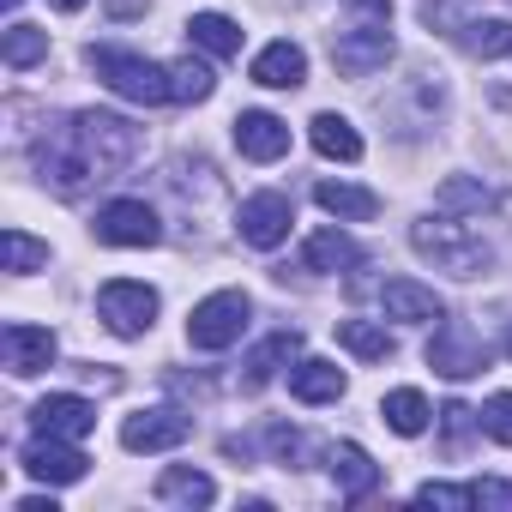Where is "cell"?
<instances>
[{
    "instance_id": "6da1fadb",
    "label": "cell",
    "mask_w": 512,
    "mask_h": 512,
    "mask_svg": "<svg viewBox=\"0 0 512 512\" xmlns=\"http://www.w3.org/2000/svg\"><path fill=\"white\" fill-rule=\"evenodd\" d=\"M133 151H139V127H127L121 115L85 109L37 145V169L61 193H79L85 181H109L121 163H133Z\"/></svg>"
},
{
    "instance_id": "7a4b0ae2",
    "label": "cell",
    "mask_w": 512,
    "mask_h": 512,
    "mask_svg": "<svg viewBox=\"0 0 512 512\" xmlns=\"http://www.w3.org/2000/svg\"><path fill=\"white\" fill-rule=\"evenodd\" d=\"M410 241H416V253L422 260H434L440 272H452V278H476V272H488V241L482 235H470L464 223H452V217H428V223H416L410 229Z\"/></svg>"
},
{
    "instance_id": "3957f363",
    "label": "cell",
    "mask_w": 512,
    "mask_h": 512,
    "mask_svg": "<svg viewBox=\"0 0 512 512\" xmlns=\"http://www.w3.org/2000/svg\"><path fill=\"white\" fill-rule=\"evenodd\" d=\"M91 73H97L115 97H127V103H145V109L175 103L169 73H163L157 61H145V55H127V49H91Z\"/></svg>"
},
{
    "instance_id": "277c9868",
    "label": "cell",
    "mask_w": 512,
    "mask_h": 512,
    "mask_svg": "<svg viewBox=\"0 0 512 512\" xmlns=\"http://www.w3.org/2000/svg\"><path fill=\"white\" fill-rule=\"evenodd\" d=\"M247 320H253L247 290H217V296H205V302L187 314V344H193V350H229V344L247 332Z\"/></svg>"
},
{
    "instance_id": "5b68a950",
    "label": "cell",
    "mask_w": 512,
    "mask_h": 512,
    "mask_svg": "<svg viewBox=\"0 0 512 512\" xmlns=\"http://www.w3.org/2000/svg\"><path fill=\"white\" fill-rule=\"evenodd\" d=\"M97 314L115 338H145L151 320H157V290L151 284H133V278H115L97 290Z\"/></svg>"
},
{
    "instance_id": "8992f818",
    "label": "cell",
    "mask_w": 512,
    "mask_h": 512,
    "mask_svg": "<svg viewBox=\"0 0 512 512\" xmlns=\"http://www.w3.org/2000/svg\"><path fill=\"white\" fill-rule=\"evenodd\" d=\"M97 241H109V247H157L163 223H157V211L145 199H109L97 211Z\"/></svg>"
},
{
    "instance_id": "52a82bcc",
    "label": "cell",
    "mask_w": 512,
    "mask_h": 512,
    "mask_svg": "<svg viewBox=\"0 0 512 512\" xmlns=\"http://www.w3.org/2000/svg\"><path fill=\"white\" fill-rule=\"evenodd\" d=\"M428 368H434V374H446V380H470V374H482V368H488V350H482V338H476L470 326L446 320V326L428 338Z\"/></svg>"
},
{
    "instance_id": "ba28073f",
    "label": "cell",
    "mask_w": 512,
    "mask_h": 512,
    "mask_svg": "<svg viewBox=\"0 0 512 512\" xmlns=\"http://www.w3.org/2000/svg\"><path fill=\"white\" fill-rule=\"evenodd\" d=\"M290 223H296V205H290L284 193H253V199H241V211H235V229H241L247 247H278V241L290 235Z\"/></svg>"
},
{
    "instance_id": "9c48e42d",
    "label": "cell",
    "mask_w": 512,
    "mask_h": 512,
    "mask_svg": "<svg viewBox=\"0 0 512 512\" xmlns=\"http://www.w3.org/2000/svg\"><path fill=\"white\" fill-rule=\"evenodd\" d=\"M187 434H193V416H181V410H139V416L121 422V446L127 452H169Z\"/></svg>"
},
{
    "instance_id": "30bf717a",
    "label": "cell",
    "mask_w": 512,
    "mask_h": 512,
    "mask_svg": "<svg viewBox=\"0 0 512 512\" xmlns=\"http://www.w3.org/2000/svg\"><path fill=\"white\" fill-rule=\"evenodd\" d=\"M19 458H25V470H31L37 482H49V488H67V482H79V476H85V464H91V458H85L73 440H55V434H37V440H31Z\"/></svg>"
},
{
    "instance_id": "8fae6325",
    "label": "cell",
    "mask_w": 512,
    "mask_h": 512,
    "mask_svg": "<svg viewBox=\"0 0 512 512\" xmlns=\"http://www.w3.org/2000/svg\"><path fill=\"white\" fill-rule=\"evenodd\" d=\"M31 428L37 434H55V440H85L97 428V410L79 398V392H49L37 410H31Z\"/></svg>"
},
{
    "instance_id": "7c38bea8",
    "label": "cell",
    "mask_w": 512,
    "mask_h": 512,
    "mask_svg": "<svg viewBox=\"0 0 512 512\" xmlns=\"http://www.w3.org/2000/svg\"><path fill=\"white\" fill-rule=\"evenodd\" d=\"M0 356H7V368H13L19 380H31V374H43V368L55 362V332L13 320L7 332H0Z\"/></svg>"
},
{
    "instance_id": "4fadbf2b",
    "label": "cell",
    "mask_w": 512,
    "mask_h": 512,
    "mask_svg": "<svg viewBox=\"0 0 512 512\" xmlns=\"http://www.w3.org/2000/svg\"><path fill=\"white\" fill-rule=\"evenodd\" d=\"M235 145H241V157H253V163H278V157L290 151V121H278V115H266V109H241V115H235Z\"/></svg>"
},
{
    "instance_id": "5bb4252c",
    "label": "cell",
    "mask_w": 512,
    "mask_h": 512,
    "mask_svg": "<svg viewBox=\"0 0 512 512\" xmlns=\"http://www.w3.org/2000/svg\"><path fill=\"white\" fill-rule=\"evenodd\" d=\"M332 61H338L350 79H368L374 67L392 61V37H386V25H356V31H344V37L332 43Z\"/></svg>"
},
{
    "instance_id": "9a60e30c",
    "label": "cell",
    "mask_w": 512,
    "mask_h": 512,
    "mask_svg": "<svg viewBox=\"0 0 512 512\" xmlns=\"http://www.w3.org/2000/svg\"><path fill=\"white\" fill-rule=\"evenodd\" d=\"M308 79V55H302V43H290V37H278V43H266L260 55H253V85H266V91H296Z\"/></svg>"
},
{
    "instance_id": "2e32d148",
    "label": "cell",
    "mask_w": 512,
    "mask_h": 512,
    "mask_svg": "<svg viewBox=\"0 0 512 512\" xmlns=\"http://www.w3.org/2000/svg\"><path fill=\"white\" fill-rule=\"evenodd\" d=\"M380 308H386V320H446V302L428 290V284H416V278H386L380 284Z\"/></svg>"
},
{
    "instance_id": "e0dca14e",
    "label": "cell",
    "mask_w": 512,
    "mask_h": 512,
    "mask_svg": "<svg viewBox=\"0 0 512 512\" xmlns=\"http://www.w3.org/2000/svg\"><path fill=\"white\" fill-rule=\"evenodd\" d=\"M332 482H338L344 500H368V494L380 488V464H374L356 440H338V446H332Z\"/></svg>"
},
{
    "instance_id": "ac0fdd59",
    "label": "cell",
    "mask_w": 512,
    "mask_h": 512,
    "mask_svg": "<svg viewBox=\"0 0 512 512\" xmlns=\"http://www.w3.org/2000/svg\"><path fill=\"white\" fill-rule=\"evenodd\" d=\"M290 398H302V404H338L344 398V368L338 362H320V356L296 362L290 368Z\"/></svg>"
},
{
    "instance_id": "d6986e66",
    "label": "cell",
    "mask_w": 512,
    "mask_h": 512,
    "mask_svg": "<svg viewBox=\"0 0 512 512\" xmlns=\"http://www.w3.org/2000/svg\"><path fill=\"white\" fill-rule=\"evenodd\" d=\"M314 199H320V211H332V217H344V223H368V217L380 211V193H368V187H356V181H320Z\"/></svg>"
},
{
    "instance_id": "ffe728a7",
    "label": "cell",
    "mask_w": 512,
    "mask_h": 512,
    "mask_svg": "<svg viewBox=\"0 0 512 512\" xmlns=\"http://www.w3.org/2000/svg\"><path fill=\"white\" fill-rule=\"evenodd\" d=\"M302 260H308V272H350V266H362V247L344 229H320V235H308Z\"/></svg>"
},
{
    "instance_id": "44dd1931",
    "label": "cell",
    "mask_w": 512,
    "mask_h": 512,
    "mask_svg": "<svg viewBox=\"0 0 512 512\" xmlns=\"http://www.w3.org/2000/svg\"><path fill=\"white\" fill-rule=\"evenodd\" d=\"M296 356H302V332H272L260 350L247 356V392H260V386H266L278 368H290Z\"/></svg>"
},
{
    "instance_id": "7402d4cb",
    "label": "cell",
    "mask_w": 512,
    "mask_h": 512,
    "mask_svg": "<svg viewBox=\"0 0 512 512\" xmlns=\"http://www.w3.org/2000/svg\"><path fill=\"white\" fill-rule=\"evenodd\" d=\"M157 500H163V506H211V500H217V482H211L205 470L175 464V470L157 476Z\"/></svg>"
},
{
    "instance_id": "603a6c76",
    "label": "cell",
    "mask_w": 512,
    "mask_h": 512,
    "mask_svg": "<svg viewBox=\"0 0 512 512\" xmlns=\"http://www.w3.org/2000/svg\"><path fill=\"white\" fill-rule=\"evenodd\" d=\"M308 139H314L320 157H338V163H356V157H362V133H356L344 115H314V121H308Z\"/></svg>"
},
{
    "instance_id": "cb8c5ba5",
    "label": "cell",
    "mask_w": 512,
    "mask_h": 512,
    "mask_svg": "<svg viewBox=\"0 0 512 512\" xmlns=\"http://www.w3.org/2000/svg\"><path fill=\"white\" fill-rule=\"evenodd\" d=\"M380 416H386V428H392V434H404V440H410V434H422V428H428V416H434V410H428V398H422L416 386H398V392H386Z\"/></svg>"
},
{
    "instance_id": "d4e9b609",
    "label": "cell",
    "mask_w": 512,
    "mask_h": 512,
    "mask_svg": "<svg viewBox=\"0 0 512 512\" xmlns=\"http://www.w3.org/2000/svg\"><path fill=\"white\" fill-rule=\"evenodd\" d=\"M187 37H193L205 55H241V25L223 19V13H193V19H187Z\"/></svg>"
},
{
    "instance_id": "484cf974",
    "label": "cell",
    "mask_w": 512,
    "mask_h": 512,
    "mask_svg": "<svg viewBox=\"0 0 512 512\" xmlns=\"http://www.w3.org/2000/svg\"><path fill=\"white\" fill-rule=\"evenodd\" d=\"M338 344H344L356 362H386V356H392V332L374 326V320H338Z\"/></svg>"
},
{
    "instance_id": "4316f807",
    "label": "cell",
    "mask_w": 512,
    "mask_h": 512,
    "mask_svg": "<svg viewBox=\"0 0 512 512\" xmlns=\"http://www.w3.org/2000/svg\"><path fill=\"white\" fill-rule=\"evenodd\" d=\"M0 55H7V67H37V61H49V31H37V25H7V37H0Z\"/></svg>"
},
{
    "instance_id": "83f0119b",
    "label": "cell",
    "mask_w": 512,
    "mask_h": 512,
    "mask_svg": "<svg viewBox=\"0 0 512 512\" xmlns=\"http://www.w3.org/2000/svg\"><path fill=\"white\" fill-rule=\"evenodd\" d=\"M169 85H175V103H205L217 91V73L205 61H175L169 67Z\"/></svg>"
},
{
    "instance_id": "f1b7e54d",
    "label": "cell",
    "mask_w": 512,
    "mask_h": 512,
    "mask_svg": "<svg viewBox=\"0 0 512 512\" xmlns=\"http://www.w3.org/2000/svg\"><path fill=\"white\" fill-rule=\"evenodd\" d=\"M464 49L482 55V61L512 55V25H506V19H476V25H464Z\"/></svg>"
},
{
    "instance_id": "f546056e",
    "label": "cell",
    "mask_w": 512,
    "mask_h": 512,
    "mask_svg": "<svg viewBox=\"0 0 512 512\" xmlns=\"http://www.w3.org/2000/svg\"><path fill=\"white\" fill-rule=\"evenodd\" d=\"M0 253H7V272H37V266H49V241H31L25 229H7V235H0Z\"/></svg>"
},
{
    "instance_id": "4dcf8cb0",
    "label": "cell",
    "mask_w": 512,
    "mask_h": 512,
    "mask_svg": "<svg viewBox=\"0 0 512 512\" xmlns=\"http://www.w3.org/2000/svg\"><path fill=\"white\" fill-rule=\"evenodd\" d=\"M434 205H440V211H488V187H482V181H464V175H452V181H440Z\"/></svg>"
},
{
    "instance_id": "1f68e13d",
    "label": "cell",
    "mask_w": 512,
    "mask_h": 512,
    "mask_svg": "<svg viewBox=\"0 0 512 512\" xmlns=\"http://www.w3.org/2000/svg\"><path fill=\"white\" fill-rule=\"evenodd\" d=\"M476 422H482V434H488V440L512 446V392H494V398L476 410Z\"/></svg>"
},
{
    "instance_id": "d6a6232c",
    "label": "cell",
    "mask_w": 512,
    "mask_h": 512,
    "mask_svg": "<svg viewBox=\"0 0 512 512\" xmlns=\"http://www.w3.org/2000/svg\"><path fill=\"white\" fill-rule=\"evenodd\" d=\"M416 500H422V506H452V512L476 506V494H470V488H452V482H422V488H416Z\"/></svg>"
},
{
    "instance_id": "836d02e7",
    "label": "cell",
    "mask_w": 512,
    "mask_h": 512,
    "mask_svg": "<svg viewBox=\"0 0 512 512\" xmlns=\"http://www.w3.org/2000/svg\"><path fill=\"white\" fill-rule=\"evenodd\" d=\"M470 494H476V506H500V512H512V482L482 476V482H470Z\"/></svg>"
},
{
    "instance_id": "e575fe53",
    "label": "cell",
    "mask_w": 512,
    "mask_h": 512,
    "mask_svg": "<svg viewBox=\"0 0 512 512\" xmlns=\"http://www.w3.org/2000/svg\"><path fill=\"white\" fill-rule=\"evenodd\" d=\"M266 440H272V452H278V464H296V458H302V434H296V428H284V422H278V428H272Z\"/></svg>"
},
{
    "instance_id": "d590c367",
    "label": "cell",
    "mask_w": 512,
    "mask_h": 512,
    "mask_svg": "<svg viewBox=\"0 0 512 512\" xmlns=\"http://www.w3.org/2000/svg\"><path fill=\"white\" fill-rule=\"evenodd\" d=\"M470 416H476V410H464V404H446V410H440V422H446V434H452V440H464V434H470Z\"/></svg>"
},
{
    "instance_id": "8d00e7d4",
    "label": "cell",
    "mask_w": 512,
    "mask_h": 512,
    "mask_svg": "<svg viewBox=\"0 0 512 512\" xmlns=\"http://www.w3.org/2000/svg\"><path fill=\"white\" fill-rule=\"evenodd\" d=\"M344 7H356L368 25H386V19H392V0H344Z\"/></svg>"
},
{
    "instance_id": "74e56055",
    "label": "cell",
    "mask_w": 512,
    "mask_h": 512,
    "mask_svg": "<svg viewBox=\"0 0 512 512\" xmlns=\"http://www.w3.org/2000/svg\"><path fill=\"white\" fill-rule=\"evenodd\" d=\"M19 512H55V500L49 494H31V500H19Z\"/></svg>"
},
{
    "instance_id": "f35d334b",
    "label": "cell",
    "mask_w": 512,
    "mask_h": 512,
    "mask_svg": "<svg viewBox=\"0 0 512 512\" xmlns=\"http://www.w3.org/2000/svg\"><path fill=\"white\" fill-rule=\"evenodd\" d=\"M139 7H145V0H109V13H115V19H127V13H139Z\"/></svg>"
},
{
    "instance_id": "ab89813d",
    "label": "cell",
    "mask_w": 512,
    "mask_h": 512,
    "mask_svg": "<svg viewBox=\"0 0 512 512\" xmlns=\"http://www.w3.org/2000/svg\"><path fill=\"white\" fill-rule=\"evenodd\" d=\"M49 7H61V13H79V7H85V0H49Z\"/></svg>"
},
{
    "instance_id": "60d3db41",
    "label": "cell",
    "mask_w": 512,
    "mask_h": 512,
    "mask_svg": "<svg viewBox=\"0 0 512 512\" xmlns=\"http://www.w3.org/2000/svg\"><path fill=\"white\" fill-rule=\"evenodd\" d=\"M506 356H512V338H506Z\"/></svg>"
}]
</instances>
